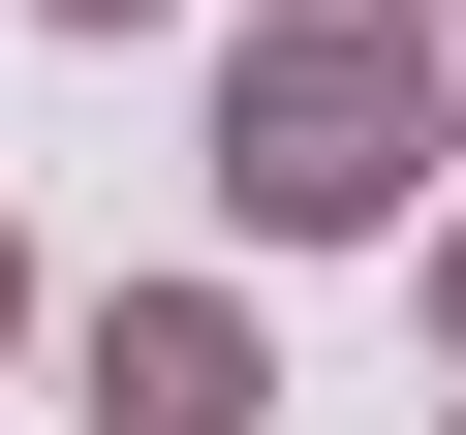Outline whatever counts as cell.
I'll list each match as a JSON object with an SVG mask.
<instances>
[{"label":"cell","mask_w":466,"mask_h":435,"mask_svg":"<svg viewBox=\"0 0 466 435\" xmlns=\"http://www.w3.org/2000/svg\"><path fill=\"white\" fill-rule=\"evenodd\" d=\"M404 156H435L404 32H280V63H249V218H373Z\"/></svg>","instance_id":"6da1fadb"},{"label":"cell","mask_w":466,"mask_h":435,"mask_svg":"<svg viewBox=\"0 0 466 435\" xmlns=\"http://www.w3.org/2000/svg\"><path fill=\"white\" fill-rule=\"evenodd\" d=\"M94 404H125V435H249V373H218V311H125V342H94Z\"/></svg>","instance_id":"7a4b0ae2"},{"label":"cell","mask_w":466,"mask_h":435,"mask_svg":"<svg viewBox=\"0 0 466 435\" xmlns=\"http://www.w3.org/2000/svg\"><path fill=\"white\" fill-rule=\"evenodd\" d=\"M63 32H94V0H63Z\"/></svg>","instance_id":"3957f363"}]
</instances>
